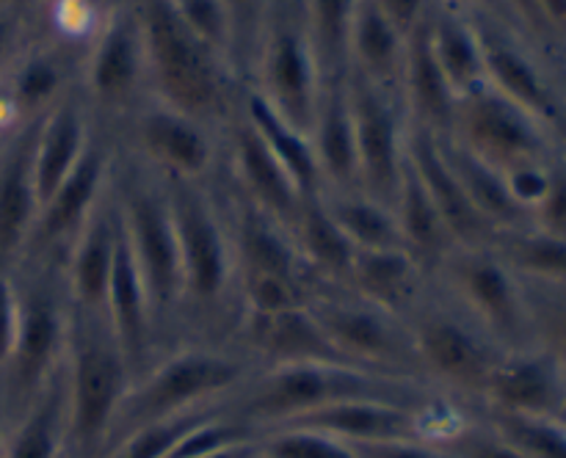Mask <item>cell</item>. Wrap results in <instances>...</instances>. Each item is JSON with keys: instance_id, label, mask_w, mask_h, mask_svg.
Instances as JSON below:
<instances>
[{"instance_id": "obj_1", "label": "cell", "mask_w": 566, "mask_h": 458, "mask_svg": "<svg viewBox=\"0 0 566 458\" xmlns=\"http://www.w3.org/2000/svg\"><path fill=\"white\" fill-rule=\"evenodd\" d=\"M164 182L182 270L177 345L191 340L232 342V329L241 309L235 252L219 174L210 180L164 174Z\"/></svg>"}, {"instance_id": "obj_2", "label": "cell", "mask_w": 566, "mask_h": 458, "mask_svg": "<svg viewBox=\"0 0 566 458\" xmlns=\"http://www.w3.org/2000/svg\"><path fill=\"white\" fill-rule=\"evenodd\" d=\"M343 401H390L415 408L457 403L423 381L354 364L298 362L254 370L232 395L224 397V419L260 436L302 414Z\"/></svg>"}, {"instance_id": "obj_3", "label": "cell", "mask_w": 566, "mask_h": 458, "mask_svg": "<svg viewBox=\"0 0 566 458\" xmlns=\"http://www.w3.org/2000/svg\"><path fill=\"white\" fill-rule=\"evenodd\" d=\"M133 6L142 22L149 97L221 130L238 108L241 77L182 25L169 0H133Z\"/></svg>"}, {"instance_id": "obj_4", "label": "cell", "mask_w": 566, "mask_h": 458, "mask_svg": "<svg viewBox=\"0 0 566 458\" xmlns=\"http://www.w3.org/2000/svg\"><path fill=\"white\" fill-rule=\"evenodd\" d=\"M111 185L119 204L127 246L144 279L155 331H158L160 356H164L169 348L177 345L182 303L180 252H177V232L164 174L116 143Z\"/></svg>"}, {"instance_id": "obj_5", "label": "cell", "mask_w": 566, "mask_h": 458, "mask_svg": "<svg viewBox=\"0 0 566 458\" xmlns=\"http://www.w3.org/2000/svg\"><path fill=\"white\" fill-rule=\"evenodd\" d=\"M11 276L17 285L20 320L9 362L0 368V392L6 414L14 419L64 368L72 298L66 287L64 254L22 257Z\"/></svg>"}, {"instance_id": "obj_6", "label": "cell", "mask_w": 566, "mask_h": 458, "mask_svg": "<svg viewBox=\"0 0 566 458\" xmlns=\"http://www.w3.org/2000/svg\"><path fill=\"white\" fill-rule=\"evenodd\" d=\"M254 370L258 364L235 342L191 340L169 348L122 397L103 456L144 425L224 401Z\"/></svg>"}, {"instance_id": "obj_7", "label": "cell", "mask_w": 566, "mask_h": 458, "mask_svg": "<svg viewBox=\"0 0 566 458\" xmlns=\"http://www.w3.org/2000/svg\"><path fill=\"white\" fill-rule=\"evenodd\" d=\"M133 384L130 368L108 315L72 303L64 356L70 456L99 458L122 397Z\"/></svg>"}, {"instance_id": "obj_8", "label": "cell", "mask_w": 566, "mask_h": 458, "mask_svg": "<svg viewBox=\"0 0 566 458\" xmlns=\"http://www.w3.org/2000/svg\"><path fill=\"white\" fill-rule=\"evenodd\" d=\"M426 381L451 401L479 408L506 348L434 279L407 318Z\"/></svg>"}, {"instance_id": "obj_9", "label": "cell", "mask_w": 566, "mask_h": 458, "mask_svg": "<svg viewBox=\"0 0 566 458\" xmlns=\"http://www.w3.org/2000/svg\"><path fill=\"white\" fill-rule=\"evenodd\" d=\"M247 86L296 130L313 127L324 72L304 25L302 0H271Z\"/></svg>"}, {"instance_id": "obj_10", "label": "cell", "mask_w": 566, "mask_h": 458, "mask_svg": "<svg viewBox=\"0 0 566 458\" xmlns=\"http://www.w3.org/2000/svg\"><path fill=\"white\" fill-rule=\"evenodd\" d=\"M307 309L318 320L332 345L352 364L429 384L420 370L418 351H415L412 334L403 318L365 301L348 287L329 285V281H315Z\"/></svg>"}, {"instance_id": "obj_11", "label": "cell", "mask_w": 566, "mask_h": 458, "mask_svg": "<svg viewBox=\"0 0 566 458\" xmlns=\"http://www.w3.org/2000/svg\"><path fill=\"white\" fill-rule=\"evenodd\" d=\"M446 138H453L501 174L566 158V141L556 130L486 83L459 97L453 130Z\"/></svg>"}, {"instance_id": "obj_12", "label": "cell", "mask_w": 566, "mask_h": 458, "mask_svg": "<svg viewBox=\"0 0 566 458\" xmlns=\"http://www.w3.org/2000/svg\"><path fill=\"white\" fill-rule=\"evenodd\" d=\"M431 279L468 309L506 351L534 345L523 279L486 246H457Z\"/></svg>"}, {"instance_id": "obj_13", "label": "cell", "mask_w": 566, "mask_h": 458, "mask_svg": "<svg viewBox=\"0 0 566 458\" xmlns=\"http://www.w3.org/2000/svg\"><path fill=\"white\" fill-rule=\"evenodd\" d=\"M81 92L94 119L99 116L105 127L111 121L122 125L149 97L142 22L133 0L105 14V25L86 55Z\"/></svg>"}, {"instance_id": "obj_14", "label": "cell", "mask_w": 566, "mask_h": 458, "mask_svg": "<svg viewBox=\"0 0 566 458\" xmlns=\"http://www.w3.org/2000/svg\"><path fill=\"white\" fill-rule=\"evenodd\" d=\"M346 94L357 138L359 191L392 207L407 163L409 119L401 92L346 72Z\"/></svg>"}, {"instance_id": "obj_15", "label": "cell", "mask_w": 566, "mask_h": 458, "mask_svg": "<svg viewBox=\"0 0 566 458\" xmlns=\"http://www.w3.org/2000/svg\"><path fill=\"white\" fill-rule=\"evenodd\" d=\"M116 143L166 177L210 180L219 169L221 143L213 130L155 97L144 99L122 121Z\"/></svg>"}, {"instance_id": "obj_16", "label": "cell", "mask_w": 566, "mask_h": 458, "mask_svg": "<svg viewBox=\"0 0 566 458\" xmlns=\"http://www.w3.org/2000/svg\"><path fill=\"white\" fill-rule=\"evenodd\" d=\"M470 17L479 31L486 86L534 114L566 141V105L545 66L520 42L517 33L523 31L492 14L473 11Z\"/></svg>"}, {"instance_id": "obj_17", "label": "cell", "mask_w": 566, "mask_h": 458, "mask_svg": "<svg viewBox=\"0 0 566 458\" xmlns=\"http://www.w3.org/2000/svg\"><path fill=\"white\" fill-rule=\"evenodd\" d=\"M114 163L116 136L114 130H108V127L97 121L81 163L72 169V174L39 207L36 226H33L31 241H28V248L22 257H33V254H64L70 248L72 237L77 235L83 221L92 215L99 199L108 193L111 177H114Z\"/></svg>"}, {"instance_id": "obj_18", "label": "cell", "mask_w": 566, "mask_h": 458, "mask_svg": "<svg viewBox=\"0 0 566 458\" xmlns=\"http://www.w3.org/2000/svg\"><path fill=\"white\" fill-rule=\"evenodd\" d=\"M221 132H224V147L221 149L227 152V169H230L227 185L238 196L249 199L263 213L280 221L285 230H291L304 202L302 188L296 185L291 171L271 152L260 132L249 125L241 108H235L230 121L221 127Z\"/></svg>"}, {"instance_id": "obj_19", "label": "cell", "mask_w": 566, "mask_h": 458, "mask_svg": "<svg viewBox=\"0 0 566 458\" xmlns=\"http://www.w3.org/2000/svg\"><path fill=\"white\" fill-rule=\"evenodd\" d=\"M232 342L258 368L298 362L352 364L332 345V340L324 334L307 303L280 309V312H241L235 320V329H232Z\"/></svg>"}, {"instance_id": "obj_20", "label": "cell", "mask_w": 566, "mask_h": 458, "mask_svg": "<svg viewBox=\"0 0 566 458\" xmlns=\"http://www.w3.org/2000/svg\"><path fill=\"white\" fill-rule=\"evenodd\" d=\"M566 406V379L542 348L506 351L486 381L481 412L556 419Z\"/></svg>"}, {"instance_id": "obj_21", "label": "cell", "mask_w": 566, "mask_h": 458, "mask_svg": "<svg viewBox=\"0 0 566 458\" xmlns=\"http://www.w3.org/2000/svg\"><path fill=\"white\" fill-rule=\"evenodd\" d=\"M77 58L61 42H28L0 83V127L14 132L17 127L42 119L75 83Z\"/></svg>"}, {"instance_id": "obj_22", "label": "cell", "mask_w": 566, "mask_h": 458, "mask_svg": "<svg viewBox=\"0 0 566 458\" xmlns=\"http://www.w3.org/2000/svg\"><path fill=\"white\" fill-rule=\"evenodd\" d=\"M39 121L22 125L0 147V274H11L25 254L39 215L33 149Z\"/></svg>"}, {"instance_id": "obj_23", "label": "cell", "mask_w": 566, "mask_h": 458, "mask_svg": "<svg viewBox=\"0 0 566 458\" xmlns=\"http://www.w3.org/2000/svg\"><path fill=\"white\" fill-rule=\"evenodd\" d=\"M119 230V204H116L114 185H111L64 252L66 287H70V298L75 307L105 312Z\"/></svg>"}, {"instance_id": "obj_24", "label": "cell", "mask_w": 566, "mask_h": 458, "mask_svg": "<svg viewBox=\"0 0 566 458\" xmlns=\"http://www.w3.org/2000/svg\"><path fill=\"white\" fill-rule=\"evenodd\" d=\"M92 108L81 86H72L39 121L36 149H33V180H36L39 207L50 193L72 174L94 136Z\"/></svg>"}, {"instance_id": "obj_25", "label": "cell", "mask_w": 566, "mask_h": 458, "mask_svg": "<svg viewBox=\"0 0 566 458\" xmlns=\"http://www.w3.org/2000/svg\"><path fill=\"white\" fill-rule=\"evenodd\" d=\"M407 160L418 171L420 182L440 210L457 246H486V243H492L495 230L468 199L462 182L457 180L448 160L442 158L437 136L426 127L412 125V121H409L407 130Z\"/></svg>"}, {"instance_id": "obj_26", "label": "cell", "mask_w": 566, "mask_h": 458, "mask_svg": "<svg viewBox=\"0 0 566 458\" xmlns=\"http://www.w3.org/2000/svg\"><path fill=\"white\" fill-rule=\"evenodd\" d=\"M401 99L407 108V119L412 125L426 127L434 136L446 138L453 130V114H457V92L448 83L434 47H431L429 11L423 20L407 33L401 66Z\"/></svg>"}, {"instance_id": "obj_27", "label": "cell", "mask_w": 566, "mask_h": 458, "mask_svg": "<svg viewBox=\"0 0 566 458\" xmlns=\"http://www.w3.org/2000/svg\"><path fill=\"white\" fill-rule=\"evenodd\" d=\"M429 285L431 274L407 248H379V252L357 248L343 287L407 320Z\"/></svg>"}, {"instance_id": "obj_28", "label": "cell", "mask_w": 566, "mask_h": 458, "mask_svg": "<svg viewBox=\"0 0 566 458\" xmlns=\"http://www.w3.org/2000/svg\"><path fill=\"white\" fill-rule=\"evenodd\" d=\"M310 143L321 169V191H359L357 138H354L346 77L324 81L321 86Z\"/></svg>"}, {"instance_id": "obj_29", "label": "cell", "mask_w": 566, "mask_h": 458, "mask_svg": "<svg viewBox=\"0 0 566 458\" xmlns=\"http://www.w3.org/2000/svg\"><path fill=\"white\" fill-rule=\"evenodd\" d=\"M403 44L407 33L398 31L376 0H357L348 28V72L401 92Z\"/></svg>"}, {"instance_id": "obj_30", "label": "cell", "mask_w": 566, "mask_h": 458, "mask_svg": "<svg viewBox=\"0 0 566 458\" xmlns=\"http://www.w3.org/2000/svg\"><path fill=\"white\" fill-rule=\"evenodd\" d=\"M392 213H396L403 248L434 276L442 259L457 248V241H453L451 230L446 226L440 210L431 202L429 191H426L409 160L403 163L401 185H398L396 202H392Z\"/></svg>"}, {"instance_id": "obj_31", "label": "cell", "mask_w": 566, "mask_h": 458, "mask_svg": "<svg viewBox=\"0 0 566 458\" xmlns=\"http://www.w3.org/2000/svg\"><path fill=\"white\" fill-rule=\"evenodd\" d=\"M3 458H70L64 368L25 412L9 419Z\"/></svg>"}, {"instance_id": "obj_32", "label": "cell", "mask_w": 566, "mask_h": 458, "mask_svg": "<svg viewBox=\"0 0 566 458\" xmlns=\"http://www.w3.org/2000/svg\"><path fill=\"white\" fill-rule=\"evenodd\" d=\"M287 232L296 243L298 257L304 259L315 279L329 281V285H346L357 248L324 207L321 193L304 196L296 221Z\"/></svg>"}, {"instance_id": "obj_33", "label": "cell", "mask_w": 566, "mask_h": 458, "mask_svg": "<svg viewBox=\"0 0 566 458\" xmlns=\"http://www.w3.org/2000/svg\"><path fill=\"white\" fill-rule=\"evenodd\" d=\"M442 158L448 160L451 171L457 174V180L462 182L464 193L473 202V207L490 221V226L495 230V235L501 230H514V226L531 224V215L517 199L509 191L506 177L497 169L486 166L484 160H479L475 155H470L468 149L459 147L453 138H440Z\"/></svg>"}, {"instance_id": "obj_34", "label": "cell", "mask_w": 566, "mask_h": 458, "mask_svg": "<svg viewBox=\"0 0 566 458\" xmlns=\"http://www.w3.org/2000/svg\"><path fill=\"white\" fill-rule=\"evenodd\" d=\"M431 47L446 72L457 97L484 86V58H481L479 31L468 11L451 9L437 0L429 6Z\"/></svg>"}, {"instance_id": "obj_35", "label": "cell", "mask_w": 566, "mask_h": 458, "mask_svg": "<svg viewBox=\"0 0 566 458\" xmlns=\"http://www.w3.org/2000/svg\"><path fill=\"white\" fill-rule=\"evenodd\" d=\"M238 108L247 116L249 125L260 132V138L269 143L271 152L282 160V166L291 171V177L296 180V185L302 188L304 196L321 193V169L307 132L296 130L291 121L282 119V116L260 97V92H254L247 83H243L241 97H238Z\"/></svg>"}, {"instance_id": "obj_36", "label": "cell", "mask_w": 566, "mask_h": 458, "mask_svg": "<svg viewBox=\"0 0 566 458\" xmlns=\"http://www.w3.org/2000/svg\"><path fill=\"white\" fill-rule=\"evenodd\" d=\"M321 202L329 210L354 248L379 252V248H403L396 213L390 204H381L363 191H321Z\"/></svg>"}, {"instance_id": "obj_37", "label": "cell", "mask_w": 566, "mask_h": 458, "mask_svg": "<svg viewBox=\"0 0 566 458\" xmlns=\"http://www.w3.org/2000/svg\"><path fill=\"white\" fill-rule=\"evenodd\" d=\"M503 263L523 279L564 281L566 285V241L547 235L534 224L501 230L490 243Z\"/></svg>"}, {"instance_id": "obj_38", "label": "cell", "mask_w": 566, "mask_h": 458, "mask_svg": "<svg viewBox=\"0 0 566 458\" xmlns=\"http://www.w3.org/2000/svg\"><path fill=\"white\" fill-rule=\"evenodd\" d=\"M357 0H302L304 25L318 55L324 81H337L348 72V28Z\"/></svg>"}, {"instance_id": "obj_39", "label": "cell", "mask_w": 566, "mask_h": 458, "mask_svg": "<svg viewBox=\"0 0 566 458\" xmlns=\"http://www.w3.org/2000/svg\"><path fill=\"white\" fill-rule=\"evenodd\" d=\"M448 458H528L506 434L481 414V408H464L451 423L431 436Z\"/></svg>"}, {"instance_id": "obj_40", "label": "cell", "mask_w": 566, "mask_h": 458, "mask_svg": "<svg viewBox=\"0 0 566 458\" xmlns=\"http://www.w3.org/2000/svg\"><path fill=\"white\" fill-rule=\"evenodd\" d=\"M523 290L534 345L542 348L558 364L566 379V285L564 281L523 279Z\"/></svg>"}, {"instance_id": "obj_41", "label": "cell", "mask_w": 566, "mask_h": 458, "mask_svg": "<svg viewBox=\"0 0 566 458\" xmlns=\"http://www.w3.org/2000/svg\"><path fill=\"white\" fill-rule=\"evenodd\" d=\"M224 414V401L208 403V406L191 408V412L175 414V417L158 419V423H149L144 428L133 430L125 439L116 441L103 458H166V452L188 434V430L197 428L199 423L210 417H219Z\"/></svg>"}, {"instance_id": "obj_42", "label": "cell", "mask_w": 566, "mask_h": 458, "mask_svg": "<svg viewBox=\"0 0 566 458\" xmlns=\"http://www.w3.org/2000/svg\"><path fill=\"white\" fill-rule=\"evenodd\" d=\"M169 3L182 25L235 70V28L224 0H169Z\"/></svg>"}, {"instance_id": "obj_43", "label": "cell", "mask_w": 566, "mask_h": 458, "mask_svg": "<svg viewBox=\"0 0 566 458\" xmlns=\"http://www.w3.org/2000/svg\"><path fill=\"white\" fill-rule=\"evenodd\" d=\"M501 434H506L528 458H566V430L556 419L509 417L481 412Z\"/></svg>"}, {"instance_id": "obj_44", "label": "cell", "mask_w": 566, "mask_h": 458, "mask_svg": "<svg viewBox=\"0 0 566 458\" xmlns=\"http://www.w3.org/2000/svg\"><path fill=\"white\" fill-rule=\"evenodd\" d=\"M263 458H354L346 441L310 428H276L258 436Z\"/></svg>"}, {"instance_id": "obj_45", "label": "cell", "mask_w": 566, "mask_h": 458, "mask_svg": "<svg viewBox=\"0 0 566 458\" xmlns=\"http://www.w3.org/2000/svg\"><path fill=\"white\" fill-rule=\"evenodd\" d=\"M531 224L547 235L566 241V158L558 160L551 177V188L542 196V202L531 210Z\"/></svg>"}, {"instance_id": "obj_46", "label": "cell", "mask_w": 566, "mask_h": 458, "mask_svg": "<svg viewBox=\"0 0 566 458\" xmlns=\"http://www.w3.org/2000/svg\"><path fill=\"white\" fill-rule=\"evenodd\" d=\"M354 458H448L429 439H379L346 441Z\"/></svg>"}, {"instance_id": "obj_47", "label": "cell", "mask_w": 566, "mask_h": 458, "mask_svg": "<svg viewBox=\"0 0 566 458\" xmlns=\"http://www.w3.org/2000/svg\"><path fill=\"white\" fill-rule=\"evenodd\" d=\"M33 22L28 17L11 14V11H0V83H3L6 72L17 61V55L28 47L31 42Z\"/></svg>"}, {"instance_id": "obj_48", "label": "cell", "mask_w": 566, "mask_h": 458, "mask_svg": "<svg viewBox=\"0 0 566 458\" xmlns=\"http://www.w3.org/2000/svg\"><path fill=\"white\" fill-rule=\"evenodd\" d=\"M17 320H20V301H17L14 276L0 274V368L9 362L14 348Z\"/></svg>"}, {"instance_id": "obj_49", "label": "cell", "mask_w": 566, "mask_h": 458, "mask_svg": "<svg viewBox=\"0 0 566 458\" xmlns=\"http://www.w3.org/2000/svg\"><path fill=\"white\" fill-rule=\"evenodd\" d=\"M376 3H379V9L385 11L392 22H396L398 31L409 33L420 20H423L431 0H376Z\"/></svg>"}, {"instance_id": "obj_50", "label": "cell", "mask_w": 566, "mask_h": 458, "mask_svg": "<svg viewBox=\"0 0 566 458\" xmlns=\"http://www.w3.org/2000/svg\"><path fill=\"white\" fill-rule=\"evenodd\" d=\"M437 3L451 6V9H459V11H468V14H473V11H479V14H492L497 17V20L509 22V25L520 28V31L528 36V31H525L523 22L517 20V14H514L512 6H509L506 0H437Z\"/></svg>"}, {"instance_id": "obj_51", "label": "cell", "mask_w": 566, "mask_h": 458, "mask_svg": "<svg viewBox=\"0 0 566 458\" xmlns=\"http://www.w3.org/2000/svg\"><path fill=\"white\" fill-rule=\"evenodd\" d=\"M542 22L556 42H566V0H534Z\"/></svg>"}, {"instance_id": "obj_52", "label": "cell", "mask_w": 566, "mask_h": 458, "mask_svg": "<svg viewBox=\"0 0 566 458\" xmlns=\"http://www.w3.org/2000/svg\"><path fill=\"white\" fill-rule=\"evenodd\" d=\"M506 3L512 6V11L517 14V20L523 22V28L528 31V36L556 42V39L551 36V31L545 28V22H542V17H539V11H536L534 0H506Z\"/></svg>"}, {"instance_id": "obj_53", "label": "cell", "mask_w": 566, "mask_h": 458, "mask_svg": "<svg viewBox=\"0 0 566 458\" xmlns=\"http://www.w3.org/2000/svg\"><path fill=\"white\" fill-rule=\"evenodd\" d=\"M44 0H0V11H11V14L28 17L33 22V17L42 11Z\"/></svg>"}, {"instance_id": "obj_54", "label": "cell", "mask_w": 566, "mask_h": 458, "mask_svg": "<svg viewBox=\"0 0 566 458\" xmlns=\"http://www.w3.org/2000/svg\"><path fill=\"white\" fill-rule=\"evenodd\" d=\"M6 430H9V414H6L3 392H0V458L6 456Z\"/></svg>"}, {"instance_id": "obj_55", "label": "cell", "mask_w": 566, "mask_h": 458, "mask_svg": "<svg viewBox=\"0 0 566 458\" xmlns=\"http://www.w3.org/2000/svg\"><path fill=\"white\" fill-rule=\"evenodd\" d=\"M556 423H558V425H562V428L566 430V406L562 408V414H558V417H556Z\"/></svg>"}, {"instance_id": "obj_56", "label": "cell", "mask_w": 566, "mask_h": 458, "mask_svg": "<svg viewBox=\"0 0 566 458\" xmlns=\"http://www.w3.org/2000/svg\"><path fill=\"white\" fill-rule=\"evenodd\" d=\"M9 136H11V132H6L3 127H0V147H3V143H6V138H9Z\"/></svg>"}, {"instance_id": "obj_57", "label": "cell", "mask_w": 566, "mask_h": 458, "mask_svg": "<svg viewBox=\"0 0 566 458\" xmlns=\"http://www.w3.org/2000/svg\"><path fill=\"white\" fill-rule=\"evenodd\" d=\"M252 458H263V456H260V450H258V456H252Z\"/></svg>"}, {"instance_id": "obj_58", "label": "cell", "mask_w": 566, "mask_h": 458, "mask_svg": "<svg viewBox=\"0 0 566 458\" xmlns=\"http://www.w3.org/2000/svg\"><path fill=\"white\" fill-rule=\"evenodd\" d=\"M70 458H72V456H70Z\"/></svg>"}]
</instances>
